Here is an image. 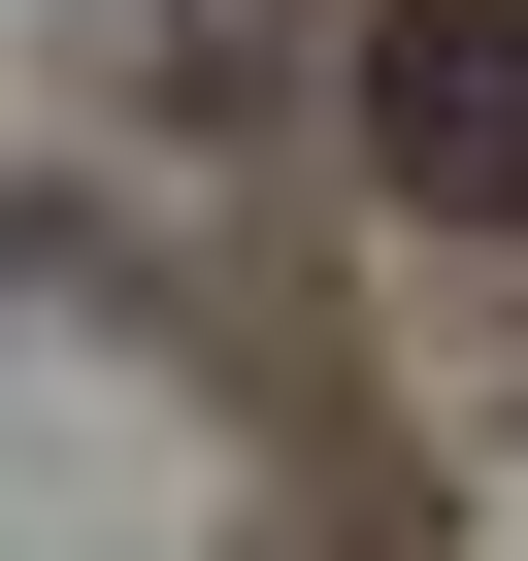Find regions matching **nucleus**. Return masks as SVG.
<instances>
[{
    "instance_id": "1",
    "label": "nucleus",
    "mask_w": 528,
    "mask_h": 561,
    "mask_svg": "<svg viewBox=\"0 0 528 561\" xmlns=\"http://www.w3.org/2000/svg\"><path fill=\"white\" fill-rule=\"evenodd\" d=\"M397 165L429 198H528V0H397Z\"/></svg>"
}]
</instances>
